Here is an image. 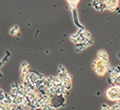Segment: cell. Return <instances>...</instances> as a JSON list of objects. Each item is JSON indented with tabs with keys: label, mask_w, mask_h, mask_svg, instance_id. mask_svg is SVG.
Wrapping results in <instances>:
<instances>
[{
	"label": "cell",
	"mask_w": 120,
	"mask_h": 110,
	"mask_svg": "<svg viewBox=\"0 0 120 110\" xmlns=\"http://www.w3.org/2000/svg\"><path fill=\"white\" fill-rule=\"evenodd\" d=\"M67 70H66V68L63 66V65H58V73H66Z\"/></svg>",
	"instance_id": "obj_12"
},
{
	"label": "cell",
	"mask_w": 120,
	"mask_h": 110,
	"mask_svg": "<svg viewBox=\"0 0 120 110\" xmlns=\"http://www.w3.org/2000/svg\"><path fill=\"white\" fill-rule=\"evenodd\" d=\"M78 36L76 33H74V34H71V35L69 36V39H70V41H72V42L76 45V44H78L79 43V40H78Z\"/></svg>",
	"instance_id": "obj_11"
},
{
	"label": "cell",
	"mask_w": 120,
	"mask_h": 110,
	"mask_svg": "<svg viewBox=\"0 0 120 110\" xmlns=\"http://www.w3.org/2000/svg\"><path fill=\"white\" fill-rule=\"evenodd\" d=\"M62 86L67 90L70 91V89L72 88V80H64L62 81Z\"/></svg>",
	"instance_id": "obj_8"
},
{
	"label": "cell",
	"mask_w": 120,
	"mask_h": 110,
	"mask_svg": "<svg viewBox=\"0 0 120 110\" xmlns=\"http://www.w3.org/2000/svg\"><path fill=\"white\" fill-rule=\"evenodd\" d=\"M97 58L103 60V61L109 62L108 61V53L105 50H103V49H101V50H99L98 52H97Z\"/></svg>",
	"instance_id": "obj_4"
},
{
	"label": "cell",
	"mask_w": 120,
	"mask_h": 110,
	"mask_svg": "<svg viewBox=\"0 0 120 110\" xmlns=\"http://www.w3.org/2000/svg\"><path fill=\"white\" fill-rule=\"evenodd\" d=\"M105 96L111 101H120V85H112L106 90Z\"/></svg>",
	"instance_id": "obj_2"
},
{
	"label": "cell",
	"mask_w": 120,
	"mask_h": 110,
	"mask_svg": "<svg viewBox=\"0 0 120 110\" xmlns=\"http://www.w3.org/2000/svg\"><path fill=\"white\" fill-rule=\"evenodd\" d=\"M87 47L88 46L86 43H78V44L75 45V50H76V52H81V51L85 50Z\"/></svg>",
	"instance_id": "obj_7"
},
{
	"label": "cell",
	"mask_w": 120,
	"mask_h": 110,
	"mask_svg": "<svg viewBox=\"0 0 120 110\" xmlns=\"http://www.w3.org/2000/svg\"><path fill=\"white\" fill-rule=\"evenodd\" d=\"M118 57L120 58V52H119V54H118Z\"/></svg>",
	"instance_id": "obj_17"
},
{
	"label": "cell",
	"mask_w": 120,
	"mask_h": 110,
	"mask_svg": "<svg viewBox=\"0 0 120 110\" xmlns=\"http://www.w3.org/2000/svg\"><path fill=\"white\" fill-rule=\"evenodd\" d=\"M115 12H117L118 14H120V7H117V9H116Z\"/></svg>",
	"instance_id": "obj_16"
},
{
	"label": "cell",
	"mask_w": 120,
	"mask_h": 110,
	"mask_svg": "<svg viewBox=\"0 0 120 110\" xmlns=\"http://www.w3.org/2000/svg\"><path fill=\"white\" fill-rule=\"evenodd\" d=\"M113 85H120V74H119V76L117 77V79L114 81V84Z\"/></svg>",
	"instance_id": "obj_14"
},
{
	"label": "cell",
	"mask_w": 120,
	"mask_h": 110,
	"mask_svg": "<svg viewBox=\"0 0 120 110\" xmlns=\"http://www.w3.org/2000/svg\"><path fill=\"white\" fill-rule=\"evenodd\" d=\"M102 3H103V1H98V0H94V1H92V2H91V4H92V7H93V8H94L95 10L100 11V12H101V8H102Z\"/></svg>",
	"instance_id": "obj_6"
},
{
	"label": "cell",
	"mask_w": 120,
	"mask_h": 110,
	"mask_svg": "<svg viewBox=\"0 0 120 110\" xmlns=\"http://www.w3.org/2000/svg\"><path fill=\"white\" fill-rule=\"evenodd\" d=\"M20 88V84H18L17 82H13L11 84V89H19Z\"/></svg>",
	"instance_id": "obj_13"
},
{
	"label": "cell",
	"mask_w": 120,
	"mask_h": 110,
	"mask_svg": "<svg viewBox=\"0 0 120 110\" xmlns=\"http://www.w3.org/2000/svg\"><path fill=\"white\" fill-rule=\"evenodd\" d=\"M105 4H106L107 10L111 11V12H115L117 7H119V1L118 0H104Z\"/></svg>",
	"instance_id": "obj_3"
},
{
	"label": "cell",
	"mask_w": 120,
	"mask_h": 110,
	"mask_svg": "<svg viewBox=\"0 0 120 110\" xmlns=\"http://www.w3.org/2000/svg\"><path fill=\"white\" fill-rule=\"evenodd\" d=\"M29 64L28 62L23 61L20 64V73L22 74H28V72L30 71V68H29Z\"/></svg>",
	"instance_id": "obj_5"
},
{
	"label": "cell",
	"mask_w": 120,
	"mask_h": 110,
	"mask_svg": "<svg viewBox=\"0 0 120 110\" xmlns=\"http://www.w3.org/2000/svg\"><path fill=\"white\" fill-rule=\"evenodd\" d=\"M92 68L97 75L103 76V75H105L107 73L108 69L110 68V64H109V62H106V61H103V60H101V59L96 58L94 61H93Z\"/></svg>",
	"instance_id": "obj_1"
},
{
	"label": "cell",
	"mask_w": 120,
	"mask_h": 110,
	"mask_svg": "<svg viewBox=\"0 0 120 110\" xmlns=\"http://www.w3.org/2000/svg\"><path fill=\"white\" fill-rule=\"evenodd\" d=\"M19 27H18L17 25H15V26H13V27H11L10 28V30H9V34L11 36H15V35H17L18 33H19Z\"/></svg>",
	"instance_id": "obj_9"
},
{
	"label": "cell",
	"mask_w": 120,
	"mask_h": 110,
	"mask_svg": "<svg viewBox=\"0 0 120 110\" xmlns=\"http://www.w3.org/2000/svg\"><path fill=\"white\" fill-rule=\"evenodd\" d=\"M93 43H94V40H93V39H89L87 42H86L87 46H91V45H93Z\"/></svg>",
	"instance_id": "obj_15"
},
{
	"label": "cell",
	"mask_w": 120,
	"mask_h": 110,
	"mask_svg": "<svg viewBox=\"0 0 120 110\" xmlns=\"http://www.w3.org/2000/svg\"><path fill=\"white\" fill-rule=\"evenodd\" d=\"M0 89H1V88H0Z\"/></svg>",
	"instance_id": "obj_18"
},
{
	"label": "cell",
	"mask_w": 120,
	"mask_h": 110,
	"mask_svg": "<svg viewBox=\"0 0 120 110\" xmlns=\"http://www.w3.org/2000/svg\"><path fill=\"white\" fill-rule=\"evenodd\" d=\"M67 3H68V5H69L70 8L72 10H74V9H76L77 4L79 3V1H78V0H68Z\"/></svg>",
	"instance_id": "obj_10"
}]
</instances>
